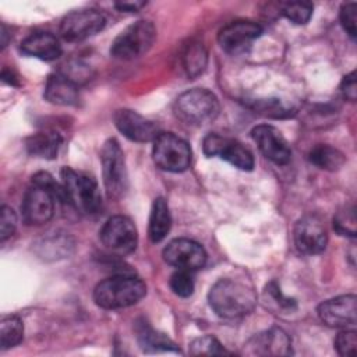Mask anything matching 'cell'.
<instances>
[{"label": "cell", "instance_id": "obj_1", "mask_svg": "<svg viewBox=\"0 0 357 357\" xmlns=\"http://www.w3.org/2000/svg\"><path fill=\"white\" fill-rule=\"evenodd\" d=\"M211 308L222 318L234 319L250 314L257 305L251 286L236 279H219L208 293Z\"/></svg>", "mask_w": 357, "mask_h": 357}, {"label": "cell", "instance_id": "obj_2", "mask_svg": "<svg viewBox=\"0 0 357 357\" xmlns=\"http://www.w3.org/2000/svg\"><path fill=\"white\" fill-rule=\"evenodd\" d=\"M146 294V284L132 275L110 276L93 289L95 303L106 310L127 308L137 304Z\"/></svg>", "mask_w": 357, "mask_h": 357}, {"label": "cell", "instance_id": "obj_3", "mask_svg": "<svg viewBox=\"0 0 357 357\" xmlns=\"http://www.w3.org/2000/svg\"><path fill=\"white\" fill-rule=\"evenodd\" d=\"M60 177L67 204L84 215H93L100 209L102 195L93 176L71 167H63Z\"/></svg>", "mask_w": 357, "mask_h": 357}, {"label": "cell", "instance_id": "obj_4", "mask_svg": "<svg viewBox=\"0 0 357 357\" xmlns=\"http://www.w3.org/2000/svg\"><path fill=\"white\" fill-rule=\"evenodd\" d=\"M174 114L188 126H204L219 114V100L208 89H188L176 99Z\"/></svg>", "mask_w": 357, "mask_h": 357}, {"label": "cell", "instance_id": "obj_5", "mask_svg": "<svg viewBox=\"0 0 357 357\" xmlns=\"http://www.w3.org/2000/svg\"><path fill=\"white\" fill-rule=\"evenodd\" d=\"M156 39V28L151 21L139 20L123 29L112 43L110 54L119 60H132L146 53Z\"/></svg>", "mask_w": 357, "mask_h": 357}, {"label": "cell", "instance_id": "obj_6", "mask_svg": "<svg viewBox=\"0 0 357 357\" xmlns=\"http://www.w3.org/2000/svg\"><path fill=\"white\" fill-rule=\"evenodd\" d=\"M152 156L158 167L166 172L180 173L191 165V148L178 135L173 132H159L153 139Z\"/></svg>", "mask_w": 357, "mask_h": 357}, {"label": "cell", "instance_id": "obj_7", "mask_svg": "<svg viewBox=\"0 0 357 357\" xmlns=\"http://www.w3.org/2000/svg\"><path fill=\"white\" fill-rule=\"evenodd\" d=\"M103 184L110 198H120L128 187V176L126 159L120 144L114 138H109L100 152Z\"/></svg>", "mask_w": 357, "mask_h": 357}, {"label": "cell", "instance_id": "obj_8", "mask_svg": "<svg viewBox=\"0 0 357 357\" xmlns=\"http://www.w3.org/2000/svg\"><path fill=\"white\" fill-rule=\"evenodd\" d=\"M99 237L109 251L119 255L132 252L138 243V233L134 222L123 215L109 218L100 229Z\"/></svg>", "mask_w": 357, "mask_h": 357}, {"label": "cell", "instance_id": "obj_9", "mask_svg": "<svg viewBox=\"0 0 357 357\" xmlns=\"http://www.w3.org/2000/svg\"><path fill=\"white\" fill-rule=\"evenodd\" d=\"M202 149L206 156H219L240 170H252V153L237 139L216 132L208 134L202 141Z\"/></svg>", "mask_w": 357, "mask_h": 357}, {"label": "cell", "instance_id": "obj_10", "mask_svg": "<svg viewBox=\"0 0 357 357\" xmlns=\"http://www.w3.org/2000/svg\"><path fill=\"white\" fill-rule=\"evenodd\" d=\"M296 248L305 255H315L325 250L328 234L322 219L318 215L308 213L300 218L293 229Z\"/></svg>", "mask_w": 357, "mask_h": 357}, {"label": "cell", "instance_id": "obj_11", "mask_svg": "<svg viewBox=\"0 0 357 357\" xmlns=\"http://www.w3.org/2000/svg\"><path fill=\"white\" fill-rule=\"evenodd\" d=\"M106 18L96 10H78L67 14L60 24V33L68 42H79L100 32Z\"/></svg>", "mask_w": 357, "mask_h": 357}, {"label": "cell", "instance_id": "obj_12", "mask_svg": "<svg viewBox=\"0 0 357 357\" xmlns=\"http://www.w3.org/2000/svg\"><path fill=\"white\" fill-rule=\"evenodd\" d=\"M261 33L262 26L259 24L240 20L223 26L218 33V42L225 52L236 56L247 52Z\"/></svg>", "mask_w": 357, "mask_h": 357}, {"label": "cell", "instance_id": "obj_13", "mask_svg": "<svg viewBox=\"0 0 357 357\" xmlns=\"http://www.w3.org/2000/svg\"><path fill=\"white\" fill-rule=\"evenodd\" d=\"M163 259L177 269L192 272L205 265L206 252L204 247L194 240L174 238L165 247Z\"/></svg>", "mask_w": 357, "mask_h": 357}, {"label": "cell", "instance_id": "obj_14", "mask_svg": "<svg viewBox=\"0 0 357 357\" xmlns=\"http://www.w3.org/2000/svg\"><path fill=\"white\" fill-rule=\"evenodd\" d=\"M319 319L331 326L347 329L356 325L357 297L354 294H343L329 298L318 305Z\"/></svg>", "mask_w": 357, "mask_h": 357}, {"label": "cell", "instance_id": "obj_15", "mask_svg": "<svg viewBox=\"0 0 357 357\" xmlns=\"http://www.w3.org/2000/svg\"><path fill=\"white\" fill-rule=\"evenodd\" d=\"M243 353L247 356H289L293 353L291 340L283 329L273 326L248 339Z\"/></svg>", "mask_w": 357, "mask_h": 357}, {"label": "cell", "instance_id": "obj_16", "mask_svg": "<svg viewBox=\"0 0 357 357\" xmlns=\"http://www.w3.org/2000/svg\"><path fill=\"white\" fill-rule=\"evenodd\" d=\"M252 139L266 159L276 165H286L291 159V149L282 132L269 124H261L252 128Z\"/></svg>", "mask_w": 357, "mask_h": 357}, {"label": "cell", "instance_id": "obj_17", "mask_svg": "<svg viewBox=\"0 0 357 357\" xmlns=\"http://www.w3.org/2000/svg\"><path fill=\"white\" fill-rule=\"evenodd\" d=\"M113 120L117 130L126 138L135 142L153 141L159 134V128L153 121L145 119L144 116L131 109L116 110Z\"/></svg>", "mask_w": 357, "mask_h": 357}, {"label": "cell", "instance_id": "obj_18", "mask_svg": "<svg viewBox=\"0 0 357 357\" xmlns=\"http://www.w3.org/2000/svg\"><path fill=\"white\" fill-rule=\"evenodd\" d=\"M54 201V195L47 188L32 184L26 190L21 205L24 220L28 225L46 223L53 216Z\"/></svg>", "mask_w": 357, "mask_h": 357}, {"label": "cell", "instance_id": "obj_19", "mask_svg": "<svg viewBox=\"0 0 357 357\" xmlns=\"http://www.w3.org/2000/svg\"><path fill=\"white\" fill-rule=\"evenodd\" d=\"M21 52L45 61L56 60L61 54L59 39L49 32H33L21 42Z\"/></svg>", "mask_w": 357, "mask_h": 357}, {"label": "cell", "instance_id": "obj_20", "mask_svg": "<svg viewBox=\"0 0 357 357\" xmlns=\"http://www.w3.org/2000/svg\"><path fill=\"white\" fill-rule=\"evenodd\" d=\"M43 95L46 100L53 105L73 106L78 102V85L63 77L60 73H56L49 75Z\"/></svg>", "mask_w": 357, "mask_h": 357}, {"label": "cell", "instance_id": "obj_21", "mask_svg": "<svg viewBox=\"0 0 357 357\" xmlns=\"http://www.w3.org/2000/svg\"><path fill=\"white\" fill-rule=\"evenodd\" d=\"M63 138L57 131L43 130L26 139V149L31 155L42 159H54L61 146Z\"/></svg>", "mask_w": 357, "mask_h": 357}, {"label": "cell", "instance_id": "obj_22", "mask_svg": "<svg viewBox=\"0 0 357 357\" xmlns=\"http://www.w3.org/2000/svg\"><path fill=\"white\" fill-rule=\"evenodd\" d=\"M172 226V216H170V209L165 198L159 197L153 201L151 215H149V229H148V236L152 243H159L162 241Z\"/></svg>", "mask_w": 357, "mask_h": 357}, {"label": "cell", "instance_id": "obj_23", "mask_svg": "<svg viewBox=\"0 0 357 357\" xmlns=\"http://www.w3.org/2000/svg\"><path fill=\"white\" fill-rule=\"evenodd\" d=\"M138 343L145 353H160V351H178L177 346L163 333L156 332L146 324H141L138 328Z\"/></svg>", "mask_w": 357, "mask_h": 357}, {"label": "cell", "instance_id": "obj_24", "mask_svg": "<svg viewBox=\"0 0 357 357\" xmlns=\"http://www.w3.org/2000/svg\"><path fill=\"white\" fill-rule=\"evenodd\" d=\"M308 159L317 167H319L322 170H328V172L339 170L346 162V156L343 155V152H340L339 149H336L331 145H326V144L315 145L310 151Z\"/></svg>", "mask_w": 357, "mask_h": 357}, {"label": "cell", "instance_id": "obj_25", "mask_svg": "<svg viewBox=\"0 0 357 357\" xmlns=\"http://www.w3.org/2000/svg\"><path fill=\"white\" fill-rule=\"evenodd\" d=\"M208 63V53L202 43L195 42L187 46L183 54V66L190 78H195L204 73Z\"/></svg>", "mask_w": 357, "mask_h": 357}, {"label": "cell", "instance_id": "obj_26", "mask_svg": "<svg viewBox=\"0 0 357 357\" xmlns=\"http://www.w3.org/2000/svg\"><path fill=\"white\" fill-rule=\"evenodd\" d=\"M24 337L22 321L15 315L4 317L0 322V344L1 350L17 346Z\"/></svg>", "mask_w": 357, "mask_h": 357}, {"label": "cell", "instance_id": "obj_27", "mask_svg": "<svg viewBox=\"0 0 357 357\" xmlns=\"http://www.w3.org/2000/svg\"><path fill=\"white\" fill-rule=\"evenodd\" d=\"M190 353L192 356H222L229 354V351L220 344V342L213 336H201L190 343Z\"/></svg>", "mask_w": 357, "mask_h": 357}, {"label": "cell", "instance_id": "obj_28", "mask_svg": "<svg viewBox=\"0 0 357 357\" xmlns=\"http://www.w3.org/2000/svg\"><path fill=\"white\" fill-rule=\"evenodd\" d=\"M314 6L310 1H291L282 7V14L291 22L297 25L307 24L312 15Z\"/></svg>", "mask_w": 357, "mask_h": 357}, {"label": "cell", "instance_id": "obj_29", "mask_svg": "<svg viewBox=\"0 0 357 357\" xmlns=\"http://www.w3.org/2000/svg\"><path fill=\"white\" fill-rule=\"evenodd\" d=\"M63 77L74 82L75 85H81L92 78V70L88 64L79 61V60H73L68 61L66 66L61 67L59 71Z\"/></svg>", "mask_w": 357, "mask_h": 357}, {"label": "cell", "instance_id": "obj_30", "mask_svg": "<svg viewBox=\"0 0 357 357\" xmlns=\"http://www.w3.org/2000/svg\"><path fill=\"white\" fill-rule=\"evenodd\" d=\"M333 229L340 236H356V213L353 206H344L335 215Z\"/></svg>", "mask_w": 357, "mask_h": 357}, {"label": "cell", "instance_id": "obj_31", "mask_svg": "<svg viewBox=\"0 0 357 357\" xmlns=\"http://www.w3.org/2000/svg\"><path fill=\"white\" fill-rule=\"evenodd\" d=\"M172 291L178 297H190L194 291V279L190 271L177 269L169 280Z\"/></svg>", "mask_w": 357, "mask_h": 357}, {"label": "cell", "instance_id": "obj_32", "mask_svg": "<svg viewBox=\"0 0 357 357\" xmlns=\"http://www.w3.org/2000/svg\"><path fill=\"white\" fill-rule=\"evenodd\" d=\"M254 109L264 116L275 117V119H284L294 114V109L286 106L280 100H257Z\"/></svg>", "mask_w": 357, "mask_h": 357}, {"label": "cell", "instance_id": "obj_33", "mask_svg": "<svg viewBox=\"0 0 357 357\" xmlns=\"http://www.w3.org/2000/svg\"><path fill=\"white\" fill-rule=\"evenodd\" d=\"M339 20H340V24H342L343 29L349 33V36L351 39H354L356 33H357V28H356V22H357V4L356 3H344V4H342V7L339 10Z\"/></svg>", "mask_w": 357, "mask_h": 357}, {"label": "cell", "instance_id": "obj_34", "mask_svg": "<svg viewBox=\"0 0 357 357\" xmlns=\"http://www.w3.org/2000/svg\"><path fill=\"white\" fill-rule=\"evenodd\" d=\"M357 335L354 329H343L335 339V349L340 356H353L356 353Z\"/></svg>", "mask_w": 357, "mask_h": 357}, {"label": "cell", "instance_id": "obj_35", "mask_svg": "<svg viewBox=\"0 0 357 357\" xmlns=\"http://www.w3.org/2000/svg\"><path fill=\"white\" fill-rule=\"evenodd\" d=\"M17 227V216L15 212L10 206H1V218H0V238L6 241L11 237Z\"/></svg>", "mask_w": 357, "mask_h": 357}, {"label": "cell", "instance_id": "obj_36", "mask_svg": "<svg viewBox=\"0 0 357 357\" xmlns=\"http://www.w3.org/2000/svg\"><path fill=\"white\" fill-rule=\"evenodd\" d=\"M340 92L344 99L354 102L357 96V84H356V71L347 74L340 84Z\"/></svg>", "mask_w": 357, "mask_h": 357}, {"label": "cell", "instance_id": "obj_37", "mask_svg": "<svg viewBox=\"0 0 357 357\" xmlns=\"http://www.w3.org/2000/svg\"><path fill=\"white\" fill-rule=\"evenodd\" d=\"M266 291L271 294V297L282 307V308H286V310H291L296 307V301L289 298V297H284L280 291V289L278 287V284L275 282H271L268 286H266Z\"/></svg>", "mask_w": 357, "mask_h": 357}, {"label": "cell", "instance_id": "obj_38", "mask_svg": "<svg viewBox=\"0 0 357 357\" xmlns=\"http://www.w3.org/2000/svg\"><path fill=\"white\" fill-rule=\"evenodd\" d=\"M117 10L120 11H126V13H135L138 11L141 7L145 6V1H120L114 4Z\"/></svg>", "mask_w": 357, "mask_h": 357}, {"label": "cell", "instance_id": "obj_39", "mask_svg": "<svg viewBox=\"0 0 357 357\" xmlns=\"http://www.w3.org/2000/svg\"><path fill=\"white\" fill-rule=\"evenodd\" d=\"M1 78H3V81H4V82H7V84H10V85H17V81H15V78H14L13 73H11V71H8L7 68H4V70H3V73H1Z\"/></svg>", "mask_w": 357, "mask_h": 357}, {"label": "cell", "instance_id": "obj_40", "mask_svg": "<svg viewBox=\"0 0 357 357\" xmlns=\"http://www.w3.org/2000/svg\"><path fill=\"white\" fill-rule=\"evenodd\" d=\"M7 29L4 25H1V47L7 46Z\"/></svg>", "mask_w": 357, "mask_h": 357}]
</instances>
